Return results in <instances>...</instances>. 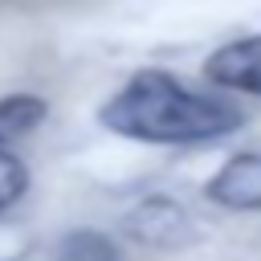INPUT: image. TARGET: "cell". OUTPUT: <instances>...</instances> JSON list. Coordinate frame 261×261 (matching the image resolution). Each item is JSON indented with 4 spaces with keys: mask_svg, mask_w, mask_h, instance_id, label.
Listing matches in <instances>:
<instances>
[{
    "mask_svg": "<svg viewBox=\"0 0 261 261\" xmlns=\"http://www.w3.org/2000/svg\"><path fill=\"white\" fill-rule=\"evenodd\" d=\"M61 261H122L118 245L98 228H77L61 241Z\"/></svg>",
    "mask_w": 261,
    "mask_h": 261,
    "instance_id": "obj_6",
    "label": "cell"
},
{
    "mask_svg": "<svg viewBox=\"0 0 261 261\" xmlns=\"http://www.w3.org/2000/svg\"><path fill=\"white\" fill-rule=\"evenodd\" d=\"M208 200L232 212H261V151L232 155L208 179Z\"/></svg>",
    "mask_w": 261,
    "mask_h": 261,
    "instance_id": "obj_2",
    "label": "cell"
},
{
    "mask_svg": "<svg viewBox=\"0 0 261 261\" xmlns=\"http://www.w3.org/2000/svg\"><path fill=\"white\" fill-rule=\"evenodd\" d=\"M98 122L135 143L192 147L232 135L245 122V114L216 94L184 86L167 69H139L122 82V90H114L102 102Z\"/></svg>",
    "mask_w": 261,
    "mask_h": 261,
    "instance_id": "obj_1",
    "label": "cell"
},
{
    "mask_svg": "<svg viewBox=\"0 0 261 261\" xmlns=\"http://www.w3.org/2000/svg\"><path fill=\"white\" fill-rule=\"evenodd\" d=\"M204 77L224 86V90L261 94V33L257 37H237V41L212 49V57L204 61Z\"/></svg>",
    "mask_w": 261,
    "mask_h": 261,
    "instance_id": "obj_3",
    "label": "cell"
},
{
    "mask_svg": "<svg viewBox=\"0 0 261 261\" xmlns=\"http://www.w3.org/2000/svg\"><path fill=\"white\" fill-rule=\"evenodd\" d=\"M29 192V167L20 155H12L8 147H0V212H8L12 204H20V196Z\"/></svg>",
    "mask_w": 261,
    "mask_h": 261,
    "instance_id": "obj_7",
    "label": "cell"
},
{
    "mask_svg": "<svg viewBox=\"0 0 261 261\" xmlns=\"http://www.w3.org/2000/svg\"><path fill=\"white\" fill-rule=\"evenodd\" d=\"M126 232H130L135 241H143V245L175 249V245H184V241L192 237V220H188V212H184L175 200L151 196V200H143V204L126 216Z\"/></svg>",
    "mask_w": 261,
    "mask_h": 261,
    "instance_id": "obj_4",
    "label": "cell"
},
{
    "mask_svg": "<svg viewBox=\"0 0 261 261\" xmlns=\"http://www.w3.org/2000/svg\"><path fill=\"white\" fill-rule=\"evenodd\" d=\"M45 114H49V106L37 94H8V98H0V147H8L16 139H24L29 130H37L45 122Z\"/></svg>",
    "mask_w": 261,
    "mask_h": 261,
    "instance_id": "obj_5",
    "label": "cell"
}]
</instances>
